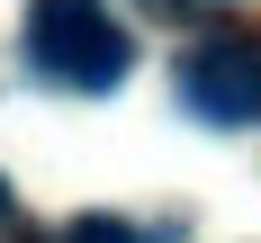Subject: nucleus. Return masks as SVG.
<instances>
[{
    "label": "nucleus",
    "instance_id": "obj_1",
    "mask_svg": "<svg viewBox=\"0 0 261 243\" xmlns=\"http://www.w3.org/2000/svg\"><path fill=\"white\" fill-rule=\"evenodd\" d=\"M27 63L63 90H117L135 72V36L99 0H27Z\"/></svg>",
    "mask_w": 261,
    "mask_h": 243
},
{
    "label": "nucleus",
    "instance_id": "obj_2",
    "mask_svg": "<svg viewBox=\"0 0 261 243\" xmlns=\"http://www.w3.org/2000/svg\"><path fill=\"white\" fill-rule=\"evenodd\" d=\"M180 108L198 126H261V36H207L180 54Z\"/></svg>",
    "mask_w": 261,
    "mask_h": 243
},
{
    "label": "nucleus",
    "instance_id": "obj_3",
    "mask_svg": "<svg viewBox=\"0 0 261 243\" xmlns=\"http://www.w3.org/2000/svg\"><path fill=\"white\" fill-rule=\"evenodd\" d=\"M63 243H144V234H135L126 216H72V234H63Z\"/></svg>",
    "mask_w": 261,
    "mask_h": 243
},
{
    "label": "nucleus",
    "instance_id": "obj_4",
    "mask_svg": "<svg viewBox=\"0 0 261 243\" xmlns=\"http://www.w3.org/2000/svg\"><path fill=\"white\" fill-rule=\"evenodd\" d=\"M0 225H9V180H0Z\"/></svg>",
    "mask_w": 261,
    "mask_h": 243
},
{
    "label": "nucleus",
    "instance_id": "obj_5",
    "mask_svg": "<svg viewBox=\"0 0 261 243\" xmlns=\"http://www.w3.org/2000/svg\"><path fill=\"white\" fill-rule=\"evenodd\" d=\"M171 9H207V0H171Z\"/></svg>",
    "mask_w": 261,
    "mask_h": 243
}]
</instances>
